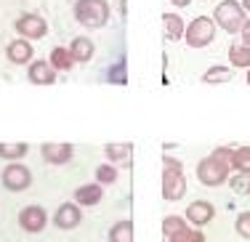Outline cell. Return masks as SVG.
Listing matches in <instances>:
<instances>
[{"label":"cell","instance_id":"cell-1","mask_svg":"<svg viewBox=\"0 0 250 242\" xmlns=\"http://www.w3.org/2000/svg\"><path fill=\"white\" fill-rule=\"evenodd\" d=\"M72 16L77 19V24H83L85 29H101L109 24L112 8L106 0H75Z\"/></svg>","mask_w":250,"mask_h":242},{"label":"cell","instance_id":"cell-2","mask_svg":"<svg viewBox=\"0 0 250 242\" xmlns=\"http://www.w3.org/2000/svg\"><path fill=\"white\" fill-rule=\"evenodd\" d=\"M210 19L216 21V27H221L224 32L237 35L248 19V11L242 8V3H237V0H221V3L216 5Z\"/></svg>","mask_w":250,"mask_h":242},{"label":"cell","instance_id":"cell-3","mask_svg":"<svg viewBox=\"0 0 250 242\" xmlns=\"http://www.w3.org/2000/svg\"><path fill=\"white\" fill-rule=\"evenodd\" d=\"M216 21L210 16H194L187 24V32H184V40H187L189 48H205L216 40Z\"/></svg>","mask_w":250,"mask_h":242},{"label":"cell","instance_id":"cell-4","mask_svg":"<svg viewBox=\"0 0 250 242\" xmlns=\"http://www.w3.org/2000/svg\"><path fill=\"white\" fill-rule=\"evenodd\" d=\"M229 173H231L229 165L221 162L213 155L202 157V160L197 162V179H200L202 186H221V184L229 181Z\"/></svg>","mask_w":250,"mask_h":242},{"label":"cell","instance_id":"cell-5","mask_svg":"<svg viewBox=\"0 0 250 242\" xmlns=\"http://www.w3.org/2000/svg\"><path fill=\"white\" fill-rule=\"evenodd\" d=\"M0 184L8 189V192H27V189L32 186V170H29L21 160L5 162L3 173H0Z\"/></svg>","mask_w":250,"mask_h":242},{"label":"cell","instance_id":"cell-6","mask_svg":"<svg viewBox=\"0 0 250 242\" xmlns=\"http://www.w3.org/2000/svg\"><path fill=\"white\" fill-rule=\"evenodd\" d=\"M14 27L19 32V38H24V40H43L48 35V21L40 14H21L14 21Z\"/></svg>","mask_w":250,"mask_h":242},{"label":"cell","instance_id":"cell-7","mask_svg":"<svg viewBox=\"0 0 250 242\" xmlns=\"http://www.w3.org/2000/svg\"><path fill=\"white\" fill-rule=\"evenodd\" d=\"M40 157L48 165H69L75 157V144H69V141H45L40 146Z\"/></svg>","mask_w":250,"mask_h":242},{"label":"cell","instance_id":"cell-8","mask_svg":"<svg viewBox=\"0 0 250 242\" xmlns=\"http://www.w3.org/2000/svg\"><path fill=\"white\" fill-rule=\"evenodd\" d=\"M48 226V213L43 205H24L19 210V229H24L27 234H38Z\"/></svg>","mask_w":250,"mask_h":242},{"label":"cell","instance_id":"cell-9","mask_svg":"<svg viewBox=\"0 0 250 242\" xmlns=\"http://www.w3.org/2000/svg\"><path fill=\"white\" fill-rule=\"evenodd\" d=\"M83 223V208L75 202V200H69V202H62L56 208V213H53V226L62 229V232H72Z\"/></svg>","mask_w":250,"mask_h":242},{"label":"cell","instance_id":"cell-10","mask_svg":"<svg viewBox=\"0 0 250 242\" xmlns=\"http://www.w3.org/2000/svg\"><path fill=\"white\" fill-rule=\"evenodd\" d=\"M187 194V179L184 170H165L163 168V200L168 202H178Z\"/></svg>","mask_w":250,"mask_h":242},{"label":"cell","instance_id":"cell-11","mask_svg":"<svg viewBox=\"0 0 250 242\" xmlns=\"http://www.w3.org/2000/svg\"><path fill=\"white\" fill-rule=\"evenodd\" d=\"M56 78H59V72L51 67L48 59H32L27 64V80L32 85H53Z\"/></svg>","mask_w":250,"mask_h":242},{"label":"cell","instance_id":"cell-12","mask_svg":"<svg viewBox=\"0 0 250 242\" xmlns=\"http://www.w3.org/2000/svg\"><path fill=\"white\" fill-rule=\"evenodd\" d=\"M184 218H187L192 226L202 229V226H208V223L216 218V205L208 202V200H194V202H189L187 216H184Z\"/></svg>","mask_w":250,"mask_h":242},{"label":"cell","instance_id":"cell-13","mask_svg":"<svg viewBox=\"0 0 250 242\" xmlns=\"http://www.w3.org/2000/svg\"><path fill=\"white\" fill-rule=\"evenodd\" d=\"M5 59L16 67H27L29 61L35 59V51H32V40H24V38H16L5 45Z\"/></svg>","mask_w":250,"mask_h":242},{"label":"cell","instance_id":"cell-14","mask_svg":"<svg viewBox=\"0 0 250 242\" xmlns=\"http://www.w3.org/2000/svg\"><path fill=\"white\" fill-rule=\"evenodd\" d=\"M104 157L112 165H125L128 168L133 162V144L130 141H109V144H104Z\"/></svg>","mask_w":250,"mask_h":242},{"label":"cell","instance_id":"cell-15","mask_svg":"<svg viewBox=\"0 0 250 242\" xmlns=\"http://www.w3.org/2000/svg\"><path fill=\"white\" fill-rule=\"evenodd\" d=\"M75 202L80 205V208H93V205H99L101 200H104V186L96 184V181H91V184H83L75 189Z\"/></svg>","mask_w":250,"mask_h":242},{"label":"cell","instance_id":"cell-16","mask_svg":"<svg viewBox=\"0 0 250 242\" xmlns=\"http://www.w3.org/2000/svg\"><path fill=\"white\" fill-rule=\"evenodd\" d=\"M69 54H72L75 64H88L93 59V54H96V45H93L91 38H85V35H80V38H72V43L67 45Z\"/></svg>","mask_w":250,"mask_h":242},{"label":"cell","instance_id":"cell-17","mask_svg":"<svg viewBox=\"0 0 250 242\" xmlns=\"http://www.w3.org/2000/svg\"><path fill=\"white\" fill-rule=\"evenodd\" d=\"M27 152H29L27 141H0V160H5V162L24 160Z\"/></svg>","mask_w":250,"mask_h":242},{"label":"cell","instance_id":"cell-18","mask_svg":"<svg viewBox=\"0 0 250 242\" xmlns=\"http://www.w3.org/2000/svg\"><path fill=\"white\" fill-rule=\"evenodd\" d=\"M48 61H51V67L56 69V72H69V69L75 67V59H72V54H69V48H64V45H53Z\"/></svg>","mask_w":250,"mask_h":242},{"label":"cell","instance_id":"cell-19","mask_svg":"<svg viewBox=\"0 0 250 242\" xmlns=\"http://www.w3.org/2000/svg\"><path fill=\"white\" fill-rule=\"evenodd\" d=\"M106 242H133V221L130 218H120V221L112 223Z\"/></svg>","mask_w":250,"mask_h":242},{"label":"cell","instance_id":"cell-20","mask_svg":"<svg viewBox=\"0 0 250 242\" xmlns=\"http://www.w3.org/2000/svg\"><path fill=\"white\" fill-rule=\"evenodd\" d=\"M163 32L168 40H184V32H187V24L178 14H165L163 16Z\"/></svg>","mask_w":250,"mask_h":242},{"label":"cell","instance_id":"cell-21","mask_svg":"<svg viewBox=\"0 0 250 242\" xmlns=\"http://www.w3.org/2000/svg\"><path fill=\"white\" fill-rule=\"evenodd\" d=\"M229 61L237 69H248L250 67V45L245 43H231L229 45Z\"/></svg>","mask_w":250,"mask_h":242},{"label":"cell","instance_id":"cell-22","mask_svg":"<svg viewBox=\"0 0 250 242\" xmlns=\"http://www.w3.org/2000/svg\"><path fill=\"white\" fill-rule=\"evenodd\" d=\"M229 168L234 170V173H248L250 170V146H234Z\"/></svg>","mask_w":250,"mask_h":242},{"label":"cell","instance_id":"cell-23","mask_svg":"<svg viewBox=\"0 0 250 242\" xmlns=\"http://www.w3.org/2000/svg\"><path fill=\"white\" fill-rule=\"evenodd\" d=\"M117 165H112V162H101V165H96V184H101V186H112L117 181Z\"/></svg>","mask_w":250,"mask_h":242},{"label":"cell","instance_id":"cell-24","mask_svg":"<svg viewBox=\"0 0 250 242\" xmlns=\"http://www.w3.org/2000/svg\"><path fill=\"white\" fill-rule=\"evenodd\" d=\"M187 226H189L187 218H181V216H165L163 218V237L170 240L173 234H178L181 229H187Z\"/></svg>","mask_w":250,"mask_h":242},{"label":"cell","instance_id":"cell-25","mask_svg":"<svg viewBox=\"0 0 250 242\" xmlns=\"http://www.w3.org/2000/svg\"><path fill=\"white\" fill-rule=\"evenodd\" d=\"M202 82H226V80H231V69L229 67H221V64H216V67H210V69H205L202 72Z\"/></svg>","mask_w":250,"mask_h":242},{"label":"cell","instance_id":"cell-26","mask_svg":"<svg viewBox=\"0 0 250 242\" xmlns=\"http://www.w3.org/2000/svg\"><path fill=\"white\" fill-rule=\"evenodd\" d=\"M229 189L234 194H240V197H248L250 194V170L248 173H234L229 179Z\"/></svg>","mask_w":250,"mask_h":242},{"label":"cell","instance_id":"cell-27","mask_svg":"<svg viewBox=\"0 0 250 242\" xmlns=\"http://www.w3.org/2000/svg\"><path fill=\"white\" fill-rule=\"evenodd\" d=\"M165 242H205V234H202V229H197V226L192 229V223H189L187 229H181L178 234H173V237L165 240Z\"/></svg>","mask_w":250,"mask_h":242},{"label":"cell","instance_id":"cell-28","mask_svg":"<svg viewBox=\"0 0 250 242\" xmlns=\"http://www.w3.org/2000/svg\"><path fill=\"white\" fill-rule=\"evenodd\" d=\"M234 229H237V234H240L242 240H250V210H242V213L237 216Z\"/></svg>","mask_w":250,"mask_h":242},{"label":"cell","instance_id":"cell-29","mask_svg":"<svg viewBox=\"0 0 250 242\" xmlns=\"http://www.w3.org/2000/svg\"><path fill=\"white\" fill-rule=\"evenodd\" d=\"M163 168L165 170H184V162L178 160V157H170L168 152L163 155Z\"/></svg>","mask_w":250,"mask_h":242},{"label":"cell","instance_id":"cell-30","mask_svg":"<svg viewBox=\"0 0 250 242\" xmlns=\"http://www.w3.org/2000/svg\"><path fill=\"white\" fill-rule=\"evenodd\" d=\"M240 35H242V43H245V45H250V16L245 19V24H242Z\"/></svg>","mask_w":250,"mask_h":242},{"label":"cell","instance_id":"cell-31","mask_svg":"<svg viewBox=\"0 0 250 242\" xmlns=\"http://www.w3.org/2000/svg\"><path fill=\"white\" fill-rule=\"evenodd\" d=\"M170 3H173L176 8H184V5H189V3H192V0H170Z\"/></svg>","mask_w":250,"mask_h":242},{"label":"cell","instance_id":"cell-32","mask_svg":"<svg viewBox=\"0 0 250 242\" xmlns=\"http://www.w3.org/2000/svg\"><path fill=\"white\" fill-rule=\"evenodd\" d=\"M242 8H245L248 14H250V0H242Z\"/></svg>","mask_w":250,"mask_h":242},{"label":"cell","instance_id":"cell-33","mask_svg":"<svg viewBox=\"0 0 250 242\" xmlns=\"http://www.w3.org/2000/svg\"><path fill=\"white\" fill-rule=\"evenodd\" d=\"M245 80H248V85H250V67H248V78Z\"/></svg>","mask_w":250,"mask_h":242}]
</instances>
